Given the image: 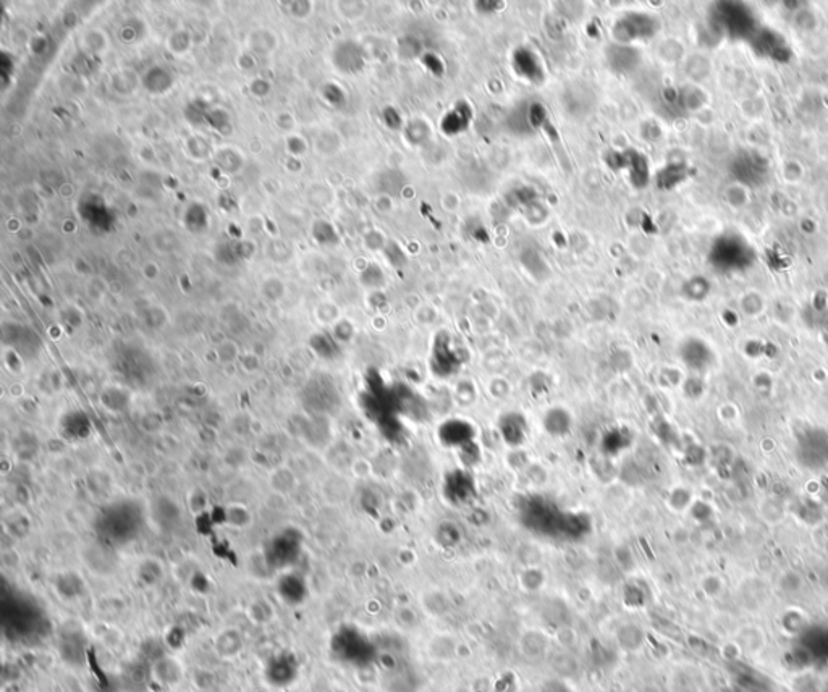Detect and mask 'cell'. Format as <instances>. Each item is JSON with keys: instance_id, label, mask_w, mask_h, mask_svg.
<instances>
[{"instance_id": "obj_1", "label": "cell", "mask_w": 828, "mask_h": 692, "mask_svg": "<svg viewBox=\"0 0 828 692\" xmlns=\"http://www.w3.org/2000/svg\"><path fill=\"white\" fill-rule=\"evenodd\" d=\"M656 30L657 23L653 18L633 13V15H628L618 21V25L613 27V34H616V38L620 39H636L652 36L656 33Z\"/></svg>"}, {"instance_id": "obj_2", "label": "cell", "mask_w": 828, "mask_h": 692, "mask_svg": "<svg viewBox=\"0 0 828 692\" xmlns=\"http://www.w3.org/2000/svg\"><path fill=\"white\" fill-rule=\"evenodd\" d=\"M721 7L724 8L718 10V21L717 23L720 26H724L728 33L743 36L746 31L751 30L752 18L746 8H741L739 5H730V3H726V5H721Z\"/></svg>"}, {"instance_id": "obj_3", "label": "cell", "mask_w": 828, "mask_h": 692, "mask_svg": "<svg viewBox=\"0 0 828 692\" xmlns=\"http://www.w3.org/2000/svg\"><path fill=\"white\" fill-rule=\"evenodd\" d=\"M736 643H738L741 650H743V654L757 657V655L765 649L767 636L762 627L756 625H748L743 626L736 632Z\"/></svg>"}, {"instance_id": "obj_4", "label": "cell", "mask_w": 828, "mask_h": 692, "mask_svg": "<svg viewBox=\"0 0 828 692\" xmlns=\"http://www.w3.org/2000/svg\"><path fill=\"white\" fill-rule=\"evenodd\" d=\"M608 60H610L612 67L615 68V70L618 71H626L631 70V68L636 67V63H638L639 57L638 52L633 49L625 47V45H613V47L608 50Z\"/></svg>"}, {"instance_id": "obj_5", "label": "cell", "mask_w": 828, "mask_h": 692, "mask_svg": "<svg viewBox=\"0 0 828 692\" xmlns=\"http://www.w3.org/2000/svg\"><path fill=\"white\" fill-rule=\"evenodd\" d=\"M807 625V615L804 612L798 610V608H790V610H786L785 615L781 616V627H783L786 634H801V632L806 629Z\"/></svg>"}, {"instance_id": "obj_6", "label": "cell", "mask_w": 828, "mask_h": 692, "mask_svg": "<svg viewBox=\"0 0 828 692\" xmlns=\"http://www.w3.org/2000/svg\"><path fill=\"white\" fill-rule=\"evenodd\" d=\"M779 588L781 589V592H785L788 595L798 594V592H801V589L804 588L803 576H801L796 570H786L780 574Z\"/></svg>"}, {"instance_id": "obj_7", "label": "cell", "mask_w": 828, "mask_h": 692, "mask_svg": "<svg viewBox=\"0 0 828 692\" xmlns=\"http://www.w3.org/2000/svg\"><path fill=\"white\" fill-rule=\"evenodd\" d=\"M701 588L704 590V594L707 595V597L715 599L720 597L721 594H724V590L726 588V583L724 581V577L720 574H715V572H712V574H707L702 577L701 581Z\"/></svg>"}, {"instance_id": "obj_8", "label": "cell", "mask_w": 828, "mask_h": 692, "mask_svg": "<svg viewBox=\"0 0 828 692\" xmlns=\"http://www.w3.org/2000/svg\"><path fill=\"white\" fill-rule=\"evenodd\" d=\"M741 655H743V650L738 645L736 640H731V643H726L724 645V649H721V657L725 660H728V662H735V660H739Z\"/></svg>"}]
</instances>
